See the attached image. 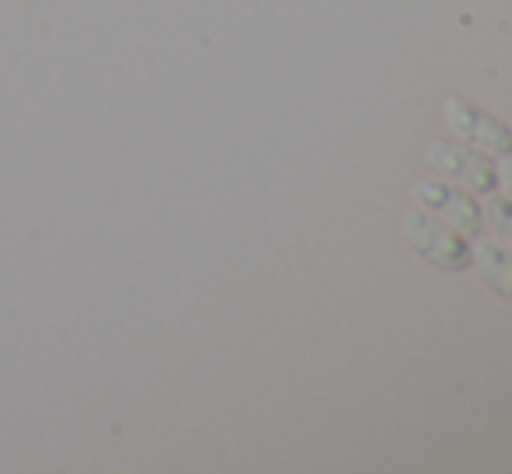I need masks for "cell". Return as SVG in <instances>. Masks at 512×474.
<instances>
[{"mask_svg": "<svg viewBox=\"0 0 512 474\" xmlns=\"http://www.w3.org/2000/svg\"><path fill=\"white\" fill-rule=\"evenodd\" d=\"M408 241L415 244V251L425 262L439 265V269H467L471 265V248L460 234H453L446 224H439L432 213L411 210L405 217Z\"/></svg>", "mask_w": 512, "mask_h": 474, "instance_id": "cell-1", "label": "cell"}, {"mask_svg": "<svg viewBox=\"0 0 512 474\" xmlns=\"http://www.w3.org/2000/svg\"><path fill=\"white\" fill-rule=\"evenodd\" d=\"M429 161L446 178H457V182H464L474 192H495V185H499V168L492 164V157H485L481 150L464 147V143L436 140L429 147Z\"/></svg>", "mask_w": 512, "mask_h": 474, "instance_id": "cell-2", "label": "cell"}, {"mask_svg": "<svg viewBox=\"0 0 512 474\" xmlns=\"http://www.w3.org/2000/svg\"><path fill=\"white\" fill-rule=\"evenodd\" d=\"M446 116H450V126L464 136V143H474L481 150H492V154H512V129L506 122H499L488 112L474 109V105L460 102V98H450L446 102Z\"/></svg>", "mask_w": 512, "mask_h": 474, "instance_id": "cell-3", "label": "cell"}, {"mask_svg": "<svg viewBox=\"0 0 512 474\" xmlns=\"http://www.w3.org/2000/svg\"><path fill=\"white\" fill-rule=\"evenodd\" d=\"M415 199L422 206H429L436 217H446L457 231L478 237L481 234V210L474 206L471 196L457 189V185H446V182H422L415 185Z\"/></svg>", "mask_w": 512, "mask_h": 474, "instance_id": "cell-4", "label": "cell"}, {"mask_svg": "<svg viewBox=\"0 0 512 474\" xmlns=\"http://www.w3.org/2000/svg\"><path fill=\"white\" fill-rule=\"evenodd\" d=\"M474 262H478L481 276H485V283L492 286L499 297L512 300V255L499 248V244H478V251H474Z\"/></svg>", "mask_w": 512, "mask_h": 474, "instance_id": "cell-5", "label": "cell"}, {"mask_svg": "<svg viewBox=\"0 0 512 474\" xmlns=\"http://www.w3.org/2000/svg\"><path fill=\"white\" fill-rule=\"evenodd\" d=\"M488 220H492L495 231L512 244V199H502V196L488 199Z\"/></svg>", "mask_w": 512, "mask_h": 474, "instance_id": "cell-6", "label": "cell"}, {"mask_svg": "<svg viewBox=\"0 0 512 474\" xmlns=\"http://www.w3.org/2000/svg\"><path fill=\"white\" fill-rule=\"evenodd\" d=\"M502 178H506V185H509V192H512V161H506L502 164V171H499Z\"/></svg>", "mask_w": 512, "mask_h": 474, "instance_id": "cell-7", "label": "cell"}]
</instances>
